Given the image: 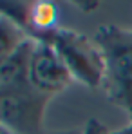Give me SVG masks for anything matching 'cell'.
Here are the masks:
<instances>
[{
  "label": "cell",
  "mask_w": 132,
  "mask_h": 134,
  "mask_svg": "<svg viewBox=\"0 0 132 134\" xmlns=\"http://www.w3.org/2000/svg\"><path fill=\"white\" fill-rule=\"evenodd\" d=\"M72 80L74 78L71 76L54 47L45 40H36L29 67V83L36 91L53 96L67 89Z\"/></svg>",
  "instance_id": "cell-4"
},
{
  "label": "cell",
  "mask_w": 132,
  "mask_h": 134,
  "mask_svg": "<svg viewBox=\"0 0 132 134\" xmlns=\"http://www.w3.org/2000/svg\"><path fill=\"white\" fill-rule=\"evenodd\" d=\"M58 134H82V131H67V132H58Z\"/></svg>",
  "instance_id": "cell-11"
},
{
  "label": "cell",
  "mask_w": 132,
  "mask_h": 134,
  "mask_svg": "<svg viewBox=\"0 0 132 134\" xmlns=\"http://www.w3.org/2000/svg\"><path fill=\"white\" fill-rule=\"evenodd\" d=\"M36 40H45L54 47L58 56L69 69L71 76L87 87H101L103 82V58L94 38L71 29H54L51 33L35 36Z\"/></svg>",
  "instance_id": "cell-2"
},
{
  "label": "cell",
  "mask_w": 132,
  "mask_h": 134,
  "mask_svg": "<svg viewBox=\"0 0 132 134\" xmlns=\"http://www.w3.org/2000/svg\"><path fill=\"white\" fill-rule=\"evenodd\" d=\"M112 134H132V121L127 125V127H123L121 131H118V132H112Z\"/></svg>",
  "instance_id": "cell-9"
},
{
  "label": "cell",
  "mask_w": 132,
  "mask_h": 134,
  "mask_svg": "<svg viewBox=\"0 0 132 134\" xmlns=\"http://www.w3.org/2000/svg\"><path fill=\"white\" fill-rule=\"evenodd\" d=\"M0 134H15V132H11L9 129H5V127H2V125H0Z\"/></svg>",
  "instance_id": "cell-10"
},
{
  "label": "cell",
  "mask_w": 132,
  "mask_h": 134,
  "mask_svg": "<svg viewBox=\"0 0 132 134\" xmlns=\"http://www.w3.org/2000/svg\"><path fill=\"white\" fill-rule=\"evenodd\" d=\"M51 96L36 91L31 83L2 89L0 125L15 134H45L44 116Z\"/></svg>",
  "instance_id": "cell-3"
},
{
  "label": "cell",
  "mask_w": 132,
  "mask_h": 134,
  "mask_svg": "<svg viewBox=\"0 0 132 134\" xmlns=\"http://www.w3.org/2000/svg\"><path fill=\"white\" fill-rule=\"evenodd\" d=\"M82 134H110V132L107 131V127H105L101 121H98V120L90 118V120L87 121V125L83 127Z\"/></svg>",
  "instance_id": "cell-8"
},
{
  "label": "cell",
  "mask_w": 132,
  "mask_h": 134,
  "mask_svg": "<svg viewBox=\"0 0 132 134\" xmlns=\"http://www.w3.org/2000/svg\"><path fill=\"white\" fill-rule=\"evenodd\" d=\"M29 38V35L24 31L20 25L5 18L0 16V65L20 47V45Z\"/></svg>",
  "instance_id": "cell-7"
},
{
  "label": "cell",
  "mask_w": 132,
  "mask_h": 134,
  "mask_svg": "<svg viewBox=\"0 0 132 134\" xmlns=\"http://www.w3.org/2000/svg\"><path fill=\"white\" fill-rule=\"evenodd\" d=\"M36 40L27 38L2 65H0V89H15L29 85V67Z\"/></svg>",
  "instance_id": "cell-5"
},
{
  "label": "cell",
  "mask_w": 132,
  "mask_h": 134,
  "mask_svg": "<svg viewBox=\"0 0 132 134\" xmlns=\"http://www.w3.org/2000/svg\"><path fill=\"white\" fill-rule=\"evenodd\" d=\"M58 29V7L54 2L36 0L29 4V36L35 38Z\"/></svg>",
  "instance_id": "cell-6"
},
{
  "label": "cell",
  "mask_w": 132,
  "mask_h": 134,
  "mask_svg": "<svg viewBox=\"0 0 132 134\" xmlns=\"http://www.w3.org/2000/svg\"><path fill=\"white\" fill-rule=\"evenodd\" d=\"M0 92H2V89H0Z\"/></svg>",
  "instance_id": "cell-12"
},
{
  "label": "cell",
  "mask_w": 132,
  "mask_h": 134,
  "mask_svg": "<svg viewBox=\"0 0 132 134\" xmlns=\"http://www.w3.org/2000/svg\"><path fill=\"white\" fill-rule=\"evenodd\" d=\"M94 42L103 58L101 89L132 120V29L101 25Z\"/></svg>",
  "instance_id": "cell-1"
}]
</instances>
